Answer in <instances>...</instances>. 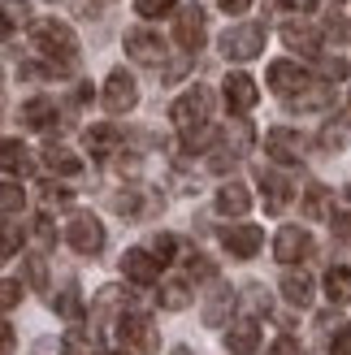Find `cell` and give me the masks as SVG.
Here are the masks:
<instances>
[{
    "label": "cell",
    "mask_w": 351,
    "mask_h": 355,
    "mask_svg": "<svg viewBox=\"0 0 351 355\" xmlns=\"http://www.w3.org/2000/svg\"><path fill=\"white\" fill-rule=\"evenodd\" d=\"M52 304H57V312H61V316H69V321H78V316H83V304H78V291H74V286L61 291L57 299H52Z\"/></svg>",
    "instance_id": "29"
},
{
    "label": "cell",
    "mask_w": 351,
    "mask_h": 355,
    "mask_svg": "<svg viewBox=\"0 0 351 355\" xmlns=\"http://www.w3.org/2000/svg\"><path fill=\"white\" fill-rule=\"evenodd\" d=\"M329 355H351V325H343L334 338H329Z\"/></svg>",
    "instance_id": "38"
},
{
    "label": "cell",
    "mask_w": 351,
    "mask_h": 355,
    "mask_svg": "<svg viewBox=\"0 0 351 355\" xmlns=\"http://www.w3.org/2000/svg\"><path fill=\"white\" fill-rule=\"evenodd\" d=\"M208 113H213V92L208 87H191L187 96H178L173 100V109H169V117H173V126H178L182 135H191V130H204L208 126Z\"/></svg>",
    "instance_id": "2"
},
{
    "label": "cell",
    "mask_w": 351,
    "mask_h": 355,
    "mask_svg": "<svg viewBox=\"0 0 351 355\" xmlns=\"http://www.w3.org/2000/svg\"><path fill=\"white\" fill-rule=\"evenodd\" d=\"M260 187H265V208H269V212H282V208L291 204V182H286V178L260 169Z\"/></svg>",
    "instance_id": "20"
},
{
    "label": "cell",
    "mask_w": 351,
    "mask_h": 355,
    "mask_svg": "<svg viewBox=\"0 0 351 355\" xmlns=\"http://www.w3.org/2000/svg\"><path fill=\"white\" fill-rule=\"evenodd\" d=\"M117 144H121L117 126H92V130H87V152H92V156H109Z\"/></svg>",
    "instance_id": "23"
},
{
    "label": "cell",
    "mask_w": 351,
    "mask_h": 355,
    "mask_svg": "<svg viewBox=\"0 0 351 355\" xmlns=\"http://www.w3.org/2000/svg\"><path fill=\"white\" fill-rule=\"evenodd\" d=\"M325 295H329V304H351V269L347 264H334V269L325 273Z\"/></svg>",
    "instance_id": "21"
},
{
    "label": "cell",
    "mask_w": 351,
    "mask_h": 355,
    "mask_svg": "<svg viewBox=\"0 0 351 355\" xmlns=\"http://www.w3.org/2000/svg\"><path fill=\"white\" fill-rule=\"evenodd\" d=\"M65 355H92V347H87V338H78V334H65Z\"/></svg>",
    "instance_id": "41"
},
{
    "label": "cell",
    "mask_w": 351,
    "mask_h": 355,
    "mask_svg": "<svg viewBox=\"0 0 351 355\" xmlns=\"http://www.w3.org/2000/svg\"><path fill=\"white\" fill-rule=\"evenodd\" d=\"M161 304H165L169 312H178V308L191 304V291L182 286V282H165V286H161Z\"/></svg>",
    "instance_id": "26"
},
{
    "label": "cell",
    "mask_w": 351,
    "mask_h": 355,
    "mask_svg": "<svg viewBox=\"0 0 351 355\" xmlns=\"http://www.w3.org/2000/svg\"><path fill=\"white\" fill-rule=\"evenodd\" d=\"M230 304H234L230 291H217V295H213V304L204 308V321H208V325H221V321H225V308H230Z\"/></svg>",
    "instance_id": "27"
},
{
    "label": "cell",
    "mask_w": 351,
    "mask_h": 355,
    "mask_svg": "<svg viewBox=\"0 0 351 355\" xmlns=\"http://www.w3.org/2000/svg\"><path fill=\"white\" fill-rule=\"evenodd\" d=\"M252 208V195L248 187H239V182H225L217 191V212H225V217H243V212Z\"/></svg>",
    "instance_id": "17"
},
{
    "label": "cell",
    "mask_w": 351,
    "mask_h": 355,
    "mask_svg": "<svg viewBox=\"0 0 351 355\" xmlns=\"http://www.w3.org/2000/svg\"><path fill=\"white\" fill-rule=\"evenodd\" d=\"M265 152L273 156V161H282V165H295L304 156V139L295 135V130H286V126H273L265 135Z\"/></svg>",
    "instance_id": "9"
},
{
    "label": "cell",
    "mask_w": 351,
    "mask_h": 355,
    "mask_svg": "<svg viewBox=\"0 0 351 355\" xmlns=\"http://www.w3.org/2000/svg\"><path fill=\"white\" fill-rule=\"evenodd\" d=\"M65 243L74 247L78 256H96L104 247V225L92 212H78V217H69V225H65Z\"/></svg>",
    "instance_id": "4"
},
{
    "label": "cell",
    "mask_w": 351,
    "mask_h": 355,
    "mask_svg": "<svg viewBox=\"0 0 351 355\" xmlns=\"http://www.w3.org/2000/svg\"><path fill=\"white\" fill-rule=\"evenodd\" d=\"M282 295H286V304L308 308V304H312V277H308V273H286V277H282Z\"/></svg>",
    "instance_id": "22"
},
{
    "label": "cell",
    "mask_w": 351,
    "mask_h": 355,
    "mask_svg": "<svg viewBox=\"0 0 351 355\" xmlns=\"http://www.w3.org/2000/svg\"><path fill=\"white\" fill-rule=\"evenodd\" d=\"M0 264H5V256H0Z\"/></svg>",
    "instance_id": "53"
},
{
    "label": "cell",
    "mask_w": 351,
    "mask_h": 355,
    "mask_svg": "<svg viewBox=\"0 0 351 355\" xmlns=\"http://www.w3.org/2000/svg\"><path fill=\"white\" fill-rule=\"evenodd\" d=\"M117 334H121V343H126L130 351H139V355L156 351V329H152L148 316H139V312H126V316H121V321H117Z\"/></svg>",
    "instance_id": "6"
},
{
    "label": "cell",
    "mask_w": 351,
    "mask_h": 355,
    "mask_svg": "<svg viewBox=\"0 0 351 355\" xmlns=\"http://www.w3.org/2000/svg\"><path fill=\"white\" fill-rule=\"evenodd\" d=\"M269 87H273V92H282V96L304 92V87H308V74H304L295 61H273V65H269Z\"/></svg>",
    "instance_id": "13"
},
{
    "label": "cell",
    "mask_w": 351,
    "mask_h": 355,
    "mask_svg": "<svg viewBox=\"0 0 351 355\" xmlns=\"http://www.w3.org/2000/svg\"><path fill=\"white\" fill-rule=\"evenodd\" d=\"M121 273H126L130 282H139V286H152V282L161 277V264H156L144 247H130V252L121 256Z\"/></svg>",
    "instance_id": "12"
},
{
    "label": "cell",
    "mask_w": 351,
    "mask_h": 355,
    "mask_svg": "<svg viewBox=\"0 0 351 355\" xmlns=\"http://www.w3.org/2000/svg\"><path fill=\"white\" fill-rule=\"evenodd\" d=\"M121 308V291L117 286H104L100 299H96V312H117Z\"/></svg>",
    "instance_id": "37"
},
{
    "label": "cell",
    "mask_w": 351,
    "mask_h": 355,
    "mask_svg": "<svg viewBox=\"0 0 351 355\" xmlns=\"http://www.w3.org/2000/svg\"><path fill=\"white\" fill-rule=\"evenodd\" d=\"M126 52L139 65H161L165 61V44H161V35H152V31H130L126 35Z\"/></svg>",
    "instance_id": "10"
},
{
    "label": "cell",
    "mask_w": 351,
    "mask_h": 355,
    "mask_svg": "<svg viewBox=\"0 0 351 355\" xmlns=\"http://www.w3.org/2000/svg\"><path fill=\"white\" fill-rule=\"evenodd\" d=\"M282 40H286V48H300V52H308V57H317V52H321V35L312 31L308 22H291V26H282Z\"/></svg>",
    "instance_id": "19"
},
{
    "label": "cell",
    "mask_w": 351,
    "mask_h": 355,
    "mask_svg": "<svg viewBox=\"0 0 351 355\" xmlns=\"http://www.w3.org/2000/svg\"><path fill=\"white\" fill-rule=\"evenodd\" d=\"M9 35H13V26H9V17H5V13H0V44H5V40H9Z\"/></svg>",
    "instance_id": "50"
},
{
    "label": "cell",
    "mask_w": 351,
    "mask_h": 355,
    "mask_svg": "<svg viewBox=\"0 0 351 355\" xmlns=\"http://www.w3.org/2000/svg\"><path fill=\"white\" fill-rule=\"evenodd\" d=\"M304 217L308 221H325L329 217V191L325 187H308L304 191Z\"/></svg>",
    "instance_id": "24"
},
{
    "label": "cell",
    "mask_w": 351,
    "mask_h": 355,
    "mask_svg": "<svg viewBox=\"0 0 351 355\" xmlns=\"http://www.w3.org/2000/svg\"><path fill=\"white\" fill-rule=\"evenodd\" d=\"M221 9H225V13H248L252 0H221Z\"/></svg>",
    "instance_id": "48"
},
{
    "label": "cell",
    "mask_w": 351,
    "mask_h": 355,
    "mask_svg": "<svg viewBox=\"0 0 351 355\" xmlns=\"http://www.w3.org/2000/svg\"><path fill=\"white\" fill-rule=\"evenodd\" d=\"M113 208L121 212V217H135V212H139V191H121V195H113Z\"/></svg>",
    "instance_id": "35"
},
{
    "label": "cell",
    "mask_w": 351,
    "mask_h": 355,
    "mask_svg": "<svg viewBox=\"0 0 351 355\" xmlns=\"http://www.w3.org/2000/svg\"><path fill=\"white\" fill-rule=\"evenodd\" d=\"M135 9H139V17H165V13H173V0H135Z\"/></svg>",
    "instance_id": "32"
},
{
    "label": "cell",
    "mask_w": 351,
    "mask_h": 355,
    "mask_svg": "<svg viewBox=\"0 0 351 355\" xmlns=\"http://www.w3.org/2000/svg\"><path fill=\"white\" fill-rule=\"evenodd\" d=\"M0 13L9 17V26L31 22V5H26V0H0Z\"/></svg>",
    "instance_id": "30"
},
{
    "label": "cell",
    "mask_w": 351,
    "mask_h": 355,
    "mask_svg": "<svg viewBox=\"0 0 351 355\" xmlns=\"http://www.w3.org/2000/svg\"><path fill=\"white\" fill-rule=\"evenodd\" d=\"M187 273H191V277H213V264H208L204 256H191V260H187Z\"/></svg>",
    "instance_id": "42"
},
{
    "label": "cell",
    "mask_w": 351,
    "mask_h": 355,
    "mask_svg": "<svg viewBox=\"0 0 351 355\" xmlns=\"http://www.w3.org/2000/svg\"><path fill=\"white\" fill-rule=\"evenodd\" d=\"M135 104H139V87H135V78L126 74V69H113L109 83H104V109H109V113H130Z\"/></svg>",
    "instance_id": "5"
},
{
    "label": "cell",
    "mask_w": 351,
    "mask_h": 355,
    "mask_svg": "<svg viewBox=\"0 0 351 355\" xmlns=\"http://www.w3.org/2000/svg\"><path fill=\"white\" fill-rule=\"evenodd\" d=\"M156 264H165V260H173V239L169 234H156V243H152V252H148Z\"/></svg>",
    "instance_id": "36"
},
{
    "label": "cell",
    "mask_w": 351,
    "mask_h": 355,
    "mask_svg": "<svg viewBox=\"0 0 351 355\" xmlns=\"http://www.w3.org/2000/svg\"><path fill=\"white\" fill-rule=\"evenodd\" d=\"M273 256L282 260V264H300L312 256V234L300 225H286V230H277V243H273Z\"/></svg>",
    "instance_id": "7"
},
{
    "label": "cell",
    "mask_w": 351,
    "mask_h": 355,
    "mask_svg": "<svg viewBox=\"0 0 351 355\" xmlns=\"http://www.w3.org/2000/svg\"><path fill=\"white\" fill-rule=\"evenodd\" d=\"M35 48H40L57 69H69V65L78 61V35L69 31L65 22H57V17L35 22Z\"/></svg>",
    "instance_id": "1"
},
{
    "label": "cell",
    "mask_w": 351,
    "mask_h": 355,
    "mask_svg": "<svg viewBox=\"0 0 351 355\" xmlns=\"http://www.w3.org/2000/svg\"><path fill=\"white\" fill-rule=\"evenodd\" d=\"M269 355H300V343H295V338H277L269 347Z\"/></svg>",
    "instance_id": "45"
},
{
    "label": "cell",
    "mask_w": 351,
    "mask_h": 355,
    "mask_svg": "<svg viewBox=\"0 0 351 355\" xmlns=\"http://www.w3.org/2000/svg\"><path fill=\"white\" fill-rule=\"evenodd\" d=\"M221 243H225V252L239 256V260H248L260 252V243H265V230L260 225H230V230H221Z\"/></svg>",
    "instance_id": "8"
},
{
    "label": "cell",
    "mask_w": 351,
    "mask_h": 355,
    "mask_svg": "<svg viewBox=\"0 0 351 355\" xmlns=\"http://www.w3.org/2000/svg\"><path fill=\"white\" fill-rule=\"evenodd\" d=\"M256 100H260V92H256L252 74H230V78H225V104H230L234 113H252Z\"/></svg>",
    "instance_id": "11"
},
{
    "label": "cell",
    "mask_w": 351,
    "mask_h": 355,
    "mask_svg": "<svg viewBox=\"0 0 351 355\" xmlns=\"http://www.w3.org/2000/svg\"><path fill=\"white\" fill-rule=\"evenodd\" d=\"M334 234L351 243V212H343V217H334Z\"/></svg>",
    "instance_id": "46"
},
{
    "label": "cell",
    "mask_w": 351,
    "mask_h": 355,
    "mask_svg": "<svg viewBox=\"0 0 351 355\" xmlns=\"http://www.w3.org/2000/svg\"><path fill=\"white\" fill-rule=\"evenodd\" d=\"M44 165L52 169V173H78L83 169V161L69 148H44Z\"/></svg>",
    "instance_id": "25"
},
{
    "label": "cell",
    "mask_w": 351,
    "mask_h": 355,
    "mask_svg": "<svg viewBox=\"0 0 351 355\" xmlns=\"http://www.w3.org/2000/svg\"><path fill=\"white\" fill-rule=\"evenodd\" d=\"M277 5H291V9H317V0H277Z\"/></svg>",
    "instance_id": "49"
},
{
    "label": "cell",
    "mask_w": 351,
    "mask_h": 355,
    "mask_svg": "<svg viewBox=\"0 0 351 355\" xmlns=\"http://www.w3.org/2000/svg\"><path fill=\"white\" fill-rule=\"evenodd\" d=\"M22 121L31 130H52V126H57V104L44 100V96H35V100L22 104Z\"/></svg>",
    "instance_id": "15"
},
{
    "label": "cell",
    "mask_w": 351,
    "mask_h": 355,
    "mask_svg": "<svg viewBox=\"0 0 351 355\" xmlns=\"http://www.w3.org/2000/svg\"><path fill=\"white\" fill-rule=\"evenodd\" d=\"M35 239H40L44 247H52V243H57V230H52V221H48V217H40V221H35Z\"/></svg>",
    "instance_id": "39"
},
{
    "label": "cell",
    "mask_w": 351,
    "mask_h": 355,
    "mask_svg": "<svg viewBox=\"0 0 351 355\" xmlns=\"http://www.w3.org/2000/svg\"><path fill=\"white\" fill-rule=\"evenodd\" d=\"M347 200H351V187H347Z\"/></svg>",
    "instance_id": "52"
},
{
    "label": "cell",
    "mask_w": 351,
    "mask_h": 355,
    "mask_svg": "<svg viewBox=\"0 0 351 355\" xmlns=\"http://www.w3.org/2000/svg\"><path fill=\"white\" fill-rule=\"evenodd\" d=\"M260 48H265V26L260 22H239L221 35V52L230 61H252L260 57Z\"/></svg>",
    "instance_id": "3"
},
{
    "label": "cell",
    "mask_w": 351,
    "mask_h": 355,
    "mask_svg": "<svg viewBox=\"0 0 351 355\" xmlns=\"http://www.w3.org/2000/svg\"><path fill=\"white\" fill-rule=\"evenodd\" d=\"M0 169H5V173H31L35 161H31L26 144H17V139H0Z\"/></svg>",
    "instance_id": "16"
},
{
    "label": "cell",
    "mask_w": 351,
    "mask_h": 355,
    "mask_svg": "<svg viewBox=\"0 0 351 355\" xmlns=\"http://www.w3.org/2000/svg\"><path fill=\"white\" fill-rule=\"evenodd\" d=\"M225 347H230L234 355H252V351L260 347V329H256V321H239V325H230V329H225Z\"/></svg>",
    "instance_id": "18"
},
{
    "label": "cell",
    "mask_w": 351,
    "mask_h": 355,
    "mask_svg": "<svg viewBox=\"0 0 351 355\" xmlns=\"http://www.w3.org/2000/svg\"><path fill=\"white\" fill-rule=\"evenodd\" d=\"M9 351H13V329L0 321V355H9Z\"/></svg>",
    "instance_id": "47"
},
{
    "label": "cell",
    "mask_w": 351,
    "mask_h": 355,
    "mask_svg": "<svg viewBox=\"0 0 351 355\" xmlns=\"http://www.w3.org/2000/svg\"><path fill=\"white\" fill-rule=\"evenodd\" d=\"M109 355H126V351H109Z\"/></svg>",
    "instance_id": "51"
},
{
    "label": "cell",
    "mask_w": 351,
    "mask_h": 355,
    "mask_svg": "<svg viewBox=\"0 0 351 355\" xmlns=\"http://www.w3.org/2000/svg\"><path fill=\"white\" fill-rule=\"evenodd\" d=\"M26 282H31L35 291H44V286H48V269H44V260H40V256H31V260H26Z\"/></svg>",
    "instance_id": "34"
},
{
    "label": "cell",
    "mask_w": 351,
    "mask_h": 355,
    "mask_svg": "<svg viewBox=\"0 0 351 355\" xmlns=\"http://www.w3.org/2000/svg\"><path fill=\"white\" fill-rule=\"evenodd\" d=\"M173 35H178V44L187 48V52H196L200 44H204V13L191 5V9H182L178 13V26H173Z\"/></svg>",
    "instance_id": "14"
},
{
    "label": "cell",
    "mask_w": 351,
    "mask_h": 355,
    "mask_svg": "<svg viewBox=\"0 0 351 355\" xmlns=\"http://www.w3.org/2000/svg\"><path fill=\"white\" fill-rule=\"evenodd\" d=\"M17 247H22V230H17V225H0V256L9 260Z\"/></svg>",
    "instance_id": "31"
},
{
    "label": "cell",
    "mask_w": 351,
    "mask_h": 355,
    "mask_svg": "<svg viewBox=\"0 0 351 355\" xmlns=\"http://www.w3.org/2000/svg\"><path fill=\"white\" fill-rule=\"evenodd\" d=\"M343 139H347V130H343V121H334V126H325V135H321V144H325V148H339Z\"/></svg>",
    "instance_id": "43"
},
{
    "label": "cell",
    "mask_w": 351,
    "mask_h": 355,
    "mask_svg": "<svg viewBox=\"0 0 351 355\" xmlns=\"http://www.w3.org/2000/svg\"><path fill=\"white\" fill-rule=\"evenodd\" d=\"M321 69H325V78H347V61L343 57H325Z\"/></svg>",
    "instance_id": "40"
},
{
    "label": "cell",
    "mask_w": 351,
    "mask_h": 355,
    "mask_svg": "<svg viewBox=\"0 0 351 355\" xmlns=\"http://www.w3.org/2000/svg\"><path fill=\"white\" fill-rule=\"evenodd\" d=\"M22 204H26L22 187H13V182H0V212H22Z\"/></svg>",
    "instance_id": "28"
},
{
    "label": "cell",
    "mask_w": 351,
    "mask_h": 355,
    "mask_svg": "<svg viewBox=\"0 0 351 355\" xmlns=\"http://www.w3.org/2000/svg\"><path fill=\"white\" fill-rule=\"evenodd\" d=\"M22 304V282H0V312Z\"/></svg>",
    "instance_id": "33"
},
{
    "label": "cell",
    "mask_w": 351,
    "mask_h": 355,
    "mask_svg": "<svg viewBox=\"0 0 351 355\" xmlns=\"http://www.w3.org/2000/svg\"><path fill=\"white\" fill-rule=\"evenodd\" d=\"M44 200H48V204H69V191L57 187V182H44Z\"/></svg>",
    "instance_id": "44"
}]
</instances>
